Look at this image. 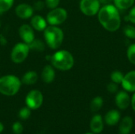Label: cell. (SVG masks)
<instances>
[{
    "instance_id": "6da1fadb",
    "label": "cell",
    "mask_w": 135,
    "mask_h": 134,
    "mask_svg": "<svg viewBox=\"0 0 135 134\" xmlns=\"http://www.w3.org/2000/svg\"><path fill=\"white\" fill-rule=\"evenodd\" d=\"M98 20L100 24L109 32L117 31L121 25V17L119 9L112 4L100 7L98 12Z\"/></svg>"
},
{
    "instance_id": "7a4b0ae2",
    "label": "cell",
    "mask_w": 135,
    "mask_h": 134,
    "mask_svg": "<svg viewBox=\"0 0 135 134\" xmlns=\"http://www.w3.org/2000/svg\"><path fill=\"white\" fill-rule=\"evenodd\" d=\"M50 62L55 69L61 71L70 70L74 65L73 54L66 50H60L55 52L50 57Z\"/></svg>"
},
{
    "instance_id": "3957f363",
    "label": "cell",
    "mask_w": 135,
    "mask_h": 134,
    "mask_svg": "<svg viewBox=\"0 0 135 134\" xmlns=\"http://www.w3.org/2000/svg\"><path fill=\"white\" fill-rule=\"evenodd\" d=\"M21 81L15 75L7 74L0 77V93L6 96H15L20 90Z\"/></svg>"
},
{
    "instance_id": "277c9868",
    "label": "cell",
    "mask_w": 135,
    "mask_h": 134,
    "mask_svg": "<svg viewBox=\"0 0 135 134\" xmlns=\"http://www.w3.org/2000/svg\"><path fill=\"white\" fill-rule=\"evenodd\" d=\"M44 37L46 44L52 50H57L62 45L64 39L63 31L55 25L47 26L44 31Z\"/></svg>"
},
{
    "instance_id": "5b68a950",
    "label": "cell",
    "mask_w": 135,
    "mask_h": 134,
    "mask_svg": "<svg viewBox=\"0 0 135 134\" xmlns=\"http://www.w3.org/2000/svg\"><path fill=\"white\" fill-rule=\"evenodd\" d=\"M30 50L29 45L24 42L16 43L10 52L11 61L16 64L23 62L27 58Z\"/></svg>"
},
{
    "instance_id": "8992f818",
    "label": "cell",
    "mask_w": 135,
    "mask_h": 134,
    "mask_svg": "<svg viewBox=\"0 0 135 134\" xmlns=\"http://www.w3.org/2000/svg\"><path fill=\"white\" fill-rule=\"evenodd\" d=\"M67 17H68L67 11L64 8L56 7L51 9L48 12V13L47 14L46 20L47 21V24H49L50 25L58 26L64 23L67 19Z\"/></svg>"
},
{
    "instance_id": "52a82bcc",
    "label": "cell",
    "mask_w": 135,
    "mask_h": 134,
    "mask_svg": "<svg viewBox=\"0 0 135 134\" xmlns=\"http://www.w3.org/2000/svg\"><path fill=\"white\" fill-rule=\"evenodd\" d=\"M44 102V96L40 90L33 89L28 92L25 97V104L31 110H37Z\"/></svg>"
},
{
    "instance_id": "ba28073f",
    "label": "cell",
    "mask_w": 135,
    "mask_h": 134,
    "mask_svg": "<svg viewBox=\"0 0 135 134\" xmlns=\"http://www.w3.org/2000/svg\"><path fill=\"white\" fill-rule=\"evenodd\" d=\"M79 7L83 14L92 17L98 13L100 9V3L99 0H81Z\"/></svg>"
},
{
    "instance_id": "9c48e42d",
    "label": "cell",
    "mask_w": 135,
    "mask_h": 134,
    "mask_svg": "<svg viewBox=\"0 0 135 134\" xmlns=\"http://www.w3.org/2000/svg\"><path fill=\"white\" fill-rule=\"evenodd\" d=\"M18 33L21 39H22V42L27 44H30L35 39L34 29L29 24H23L21 26H20L18 29Z\"/></svg>"
},
{
    "instance_id": "30bf717a",
    "label": "cell",
    "mask_w": 135,
    "mask_h": 134,
    "mask_svg": "<svg viewBox=\"0 0 135 134\" xmlns=\"http://www.w3.org/2000/svg\"><path fill=\"white\" fill-rule=\"evenodd\" d=\"M15 13L21 19H29L33 16L34 8L29 4L21 3L15 8Z\"/></svg>"
},
{
    "instance_id": "8fae6325",
    "label": "cell",
    "mask_w": 135,
    "mask_h": 134,
    "mask_svg": "<svg viewBox=\"0 0 135 134\" xmlns=\"http://www.w3.org/2000/svg\"><path fill=\"white\" fill-rule=\"evenodd\" d=\"M115 101L116 106L120 110H125L130 106L131 98L127 91H120L116 94Z\"/></svg>"
},
{
    "instance_id": "7c38bea8",
    "label": "cell",
    "mask_w": 135,
    "mask_h": 134,
    "mask_svg": "<svg viewBox=\"0 0 135 134\" xmlns=\"http://www.w3.org/2000/svg\"><path fill=\"white\" fill-rule=\"evenodd\" d=\"M125 91L129 92H135V70L128 72L124 75L123 81L121 83Z\"/></svg>"
},
{
    "instance_id": "4fadbf2b",
    "label": "cell",
    "mask_w": 135,
    "mask_h": 134,
    "mask_svg": "<svg viewBox=\"0 0 135 134\" xmlns=\"http://www.w3.org/2000/svg\"><path fill=\"white\" fill-rule=\"evenodd\" d=\"M30 25L32 28L39 32H44L47 27V20L40 15H33L31 17Z\"/></svg>"
},
{
    "instance_id": "5bb4252c",
    "label": "cell",
    "mask_w": 135,
    "mask_h": 134,
    "mask_svg": "<svg viewBox=\"0 0 135 134\" xmlns=\"http://www.w3.org/2000/svg\"><path fill=\"white\" fill-rule=\"evenodd\" d=\"M55 78V71L52 65H46L41 72V79L46 84H51Z\"/></svg>"
},
{
    "instance_id": "9a60e30c",
    "label": "cell",
    "mask_w": 135,
    "mask_h": 134,
    "mask_svg": "<svg viewBox=\"0 0 135 134\" xmlns=\"http://www.w3.org/2000/svg\"><path fill=\"white\" fill-rule=\"evenodd\" d=\"M90 130L95 134L100 133L104 129V121L100 115H95L90 121Z\"/></svg>"
},
{
    "instance_id": "2e32d148",
    "label": "cell",
    "mask_w": 135,
    "mask_h": 134,
    "mask_svg": "<svg viewBox=\"0 0 135 134\" xmlns=\"http://www.w3.org/2000/svg\"><path fill=\"white\" fill-rule=\"evenodd\" d=\"M120 118L121 115L117 110H111L106 114L104 117V121L108 126H114L119 122Z\"/></svg>"
},
{
    "instance_id": "e0dca14e",
    "label": "cell",
    "mask_w": 135,
    "mask_h": 134,
    "mask_svg": "<svg viewBox=\"0 0 135 134\" xmlns=\"http://www.w3.org/2000/svg\"><path fill=\"white\" fill-rule=\"evenodd\" d=\"M133 127V119L130 116L124 117L119 124V134H130Z\"/></svg>"
},
{
    "instance_id": "ac0fdd59",
    "label": "cell",
    "mask_w": 135,
    "mask_h": 134,
    "mask_svg": "<svg viewBox=\"0 0 135 134\" xmlns=\"http://www.w3.org/2000/svg\"><path fill=\"white\" fill-rule=\"evenodd\" d=\"M21 83L26 85H32L38 81V74L36 71L29 70L26 72L21 78Z\"/></svg>"
},
{
    "instance_id": "d6986e66",
    "label": "cell",
    "mask_w": 135,
    "mask_h": 134,
    "mask_svg": "<svg viewBox=\"0 0 135 134\" xmlns=\"http://www.w3.org/2000/svg\"><path fill=\"white\" fill-rule=\"evenodd\" d=\"M135 0H114V6L121 10H125L131 8L134 4Z\"/></svg>"
},
{
    "instance_id": "ffe728a7",
    "label": "cell",
    "mask_w": 135,
    "mask_h": 134,
    "mask_svg": "<svg viewBox=\"0 0 135 134\" xmlns=\"http://www.w3.org/2000/svg\"><path fill=\"white\" fill-rule=\"evenodd\" d=\"M104 100L102 97L100 96H96L93 99V100L90 103V109L93 112H97L101 109L103 107Z\"/></svg>"
},
{
    "instance_id": "44dd1931",
    "label": "cell",
    "mask_w": 135,
    "mask_h": 134,
    "mask_svg": "<svg viewBox=\"0 0 135 134\" xmlns=\"http://www.w3.org/2000/svg\"><path fill=\"white\" fill-rule=\"evenodd\" d=\"M13 3L14 0H0V14L9 10Z\"/></svg>"
},
{
    "instance_id": "7402d4cb",
    "label": "cell",
    "mask_w": 135,
    "mask_h": 134,
    "mask_svg": "<svg viewBox=\"0 0 135 134\" xmlns=\"http://www.w3.org/2000/svg\"><path fill=\"white\" fill-rule=\"evenodd\" d=\"M123 73L119 71V70H114L112 73H111V80L112 82L116 83V84H121L123 79Z\"/></svg>"
},
{
    "instance_id": "603a6c76",
    "label": "cell",
    "mask_w": 135,
    "mask_h": 134,
    "mask_svg": "<svg viewBox=\"0 0 135 134\" xmlns=\"http://www.w3.org/2000/svg\"><path fill=\"white\" fill-rule=\"evenodd\" d=\"M31 109L29 107H24L22 108H21V110L18 112V117L22 119V120H27L29 118V117L31 116Z\"/></svg>"
},
{
    "instance_id": "cb8c5ba5",
    "label": "cell",
    "mask_w": 135,
    "mask_h": 134,
    "mask_svg": "<svg viewBox=\"0 0 135 134\" xmlns=\"http://www.w3.org/2000/svg\"><path fill=\"white\" fill-rule=\"evenodd\" d=\"M123 33L124 35L131 39H135V27L133 25H126L123 28Z\"/></svg>"
},
{
    "instance_id": "d4e9b609",
    "label": "cell",
    "mask_w": 135,
    "mask_h": 134,
    "mask_svg": "<svg viewBox=\"0 0 135 134\" xmlns=\"http://www.w3.org/2000/svg\"><path fill=\"white\" fill-rule=\"evenodd\" d=\"M127 58L132 64L135 65V43L130 45L127 51Z\"/></svg>"
},
{
    "instance_id": "484cf974",
    "label": "cell",
    "mask_w": 135,
    "mask_h": 134,
    "mask_svg": "<svg viewBox=\"0 0 135 134\" xmlns=\"http://www.w3.org/2000/svg\"><path fill=\"white\" fill-rule=\"evenodd\" d=\"M12 130L14 134H21L24 130V127L20 122H15L12 126Z\"/></svg>"
},
{
    "instance_id": "4316f807",
    "label": "cell",
    "mask_w": 135,
    "mask_h": 134,
    "mask_svg": "<svg viewBox=\"0 0 135 134\" xmlns=\"http://www.w3.org/2000/svg\"><path fill=\"white\" fill-rule=\"evenodd\" d=\"M30 47V49H35L38 51H43L44 49V43L40 40H36L34 39L30 44H28Z\"/></svg>"
},
{
    "instance_id": "83f0119b",
    "label": "cell",
    "mask_w": 135,
    "mask_h": 134,
    "mask_svg": "<svg viewBox=\"0 0 135 134\" xmlns=\"http://www.w3.org/2000/svg\"><path fill=\"white\" fill-rule=\"evenodd\" d=\"M59 2H60V0H45L44 1L45 6L50 9L58 7Z\"/></svg>"
},
{
    "instance_id": "f1b7e54d",
    "label": "cell",
    "mask_w": 135,
    "mask_h": 134,
    "mask_svg": "<svg viewBox=\"0 0 135 134\" xmlns=\"http://www.w3.org/2000/svg\"><path fill=\"white\" fill-rule=\"evenodd\" d=\"M118 89H119V87H118V84H116V83L111 82L107 85V90L110 93H115V92H117Z\"/></svg>"
},
{
    "instance_id": "f546056e",
    "label": "cell",
    "mask_w": 135,
    "mask_h": 134,
    "mask_svg": "<svg viewBox=\"0 0 135 134\" xmlns=\"http://www.w3.org/2000/svg\"><path fill=\"white\" fill-rule=\"evenodd\" d=\"M127 17H128V20H129L131 23L135 24V6H133L131 8Z\"/></svg>"
},
{
    "instance_id": "4dcf8cb0",
    "label": "cell",
    "mask_w": 135,
    "mask_h": 134,
    "mask_svg": "<svg viewBox=\"0 0 135 134\" xmlns=\"http://www.w3.org/2000/svg\"><path fill=\"white\" fill-rule=\"evenodd\" d=\"M44 5H45V3H44V2H43L42 1H38V2H36L34 4L33 8H34V9L40 10V9H43V7H44Z\"/></svg>"
},
{
    "instance_id": "1f68e13d",
    "label": "cell",
    "mask_w": 135,
    "mask_h": 134,
    "mask_svg": "<svg viewBox=\"0 0 135 134\" xmlns=\"http://www.w3.org/2000/svg\"><path fill=\"white\" fill-rule=\"evenodd\" d=\"M99 1H100V5L102 4L104 6H105V5H110V4H112L114 2V0H99Z\"/></svg>"
},
{
    "instance_id": "d6a6232c",
    "label": "cell",
    "mask_w": 135,
    "mask_h": 134,
    "mask_svg": "<svg viewBox=\"0 0 135 134\" xmlns=\"http://www.w3.org/2000/svg\"><path fill=\"white\" fill-rule=\"evenodd\" d=\"M131 107H132L133 110L135 111V92H134V94L133 95V96H132V98H131Z\"/></svg>"
},
{
    "instance_id": "836d02e7",
    "label": "cell",
    "mask_w": 135,
    "mask_h": 134,
    "mask_svg": "<svg viewBox=\"0 0 135 134\" xmlns=\"http://www.w3.org/2000/svg\"><path fill=\"white\" fill-rule=\"evenodd\" d=\"M3 130H4V126L2 122H0V133H2Z\"/></svg>"
},
{
    "instance_id": "e575fe53",
    "label": "cell",
    "mask_w": 135,
    "mask_h": 134,
    "mask_svg": "<svg viewBox=\"0 0 135 134\" xmlns=\"http://www.w3.org/2000/svg\"><path fill=\"white\" fill-rule=\"evenodd\" d=\"M84 134H95L94 133H93V132H91V133H84Z\"/></svg>"
}]
</instances>
